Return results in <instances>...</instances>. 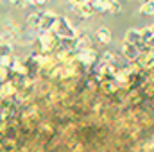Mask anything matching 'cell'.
<instances>
[{
  "mask_svg": "<svg viewBox=\"0 0 154 152\" xmlns=\"http://www.w3.org/2000/svg\"><path fill=\"white\" fill-rule=\"evenodd\" d=\"M52 32H56L59 38H72V39H74V34H75L74 27L70 25V22H68L66 18H57V22H56Z\"/></svg>",
  "mask_w": 154,
  "mask_h": 152,
  "instance_id": "obj_1",
  "label": "cell"
},
{
  "mask_svg": "<svg viewBox=\"0 0 154 152\" xmlns=\"http://www.w3.org/2000/svg\"><path fill=\"white\" fill-rule=\"evenodd\" d=\"M57 14L54 11H45L43 13V18H41V25H39V32H50L54 31V25L57 22Z\"/></svg>",
  "mask_w": 154,
  "mask_h": 152,
  "instance_id": "obj_2",
  "label": "cell"
},
{
  "mask_svg": "<svg viewBox=\"0 0 154 152\" xmlns=\"http://www.w3.org/2000/svg\"><path fill=\"white\" fill-rule=\"evenodd\" d=\"M124 41L131 43V45H142V36H140V29H127L125 31V36H124Z\"/></svg>",
  "mask_w": 154,
  "mask_h": 152,
  "instance_id": "obj_3",
  "label": "cell"
},
{
  "mask_svg": "<svg viewBox=\"0 0 154 152\" xmlns=\"http://www.w3.org/2000/svg\"><path fill=\"white\" fill-rule=\"evenodd\" d=\"M122 52H124V56H125L127 59H138V56H140L138 47H136V45H131V43H127V41L122 43Z\"/></svg>",
  "mask_w": 154,
  "mask_h": 152,
  "instance_id": "obj_4",
  "label": "cell"
},
{
  "mask_svg": "<svg viewBox=\"0 0 154 152\" xmlns=\"http://www.w3.org/2000/svg\"><path fill=\"white\" fill-rule=\"evenodd\" d=\"M41 18H43V11H38V13L29 14V18H27V25H29L31 29H39V25H41Z\"/></svg>",
  "mask_w": 154,
  "mask_h": 152,
  "instance_id": "obj_5",
  "label": "cell"
},
{
  "mask_svg": "<svg viewBox=\"0 0 154 152\" xmlns=\"http://www.w3.org/2000/svg\"><path fill=\"white\" fill-rule=\"evenodd\" d=\"M0 39H2V43H9V45H11V41L16 39V31H14L13 27L4 29V31L0 32Z\"/></svg>",
  "mask_w": 154,
  "mask_h": 152,
  "instance_id": "obj_6",
  "label": "cell"
},
{
  "mask_svg": "<svg viewBox=\"0 0 154 152\" xmlns=\"http://www.w3.org/2000/svg\"><path fill=\"white\" fill-rule=\"evenodd\" d=\"M93 5H91V2H86V4H82V5H79V14L82 16V18H88V16H91L93 14Z\"/></svg>",
  "mask_w": 154,
  "mask_h": 152,
  "instance_id": "obj_7",
  "label": "cell"
},
{
  "mask_svg": "<svg viewBox=\"0 0 154 152\" xmlns=\"http://www.w3.org/2000/svg\"><path fill=\"white\" fill-rule=\"evenodd\" d=\"M97 39H99L100 43H109V41H111V32H109V29H106V27L99 29V31H97Z\"/></svg>",
  "mask_w": 154,
  "mask_h": 152,
  "instance_id": "obj_8",
  "label": "cell"
},
{
  "mask_svg": "<svg viewBox=\"0 0 154 152\" xmlns=\"http://www.w3.org/2000/svg\"><path fill=\"white\" fill-rule=\"evenodd\" d=\"M140 36H142V43H145V45H147V43L154 38L152 29H151V27H143V29H140Z\"/></svg>",
  "mask_w": 154,
  "mask_h": 152,
  "instance_id": "obj_9",
  "label": "cell"
},
{
  "mask_svg": "<svg viewBox=\"0 0 154 152\" xmlns=\"http://www.w3.org/2000/svg\"><path fill=\"white\" fill-rule=\"evenodd\" d=\"M95 57H97V54H95L93 50H88V48H84V50L81 52V59H82L84 63H91Z\"/></svg>",
  "mask_w": 154,
  "mask_h": 152,
  "instance_id": "obj_10",
  "label": "cell"
},
{
  "mask_svg": "<svg viewBox=\"0 0 154 152\" xmlns=\"http://www.w3.org/2000/svg\"><path fill=\"white\" fill-rule=\"evenodd\" d=\"M100 61H102V66H111L115 63V56L111 52H104L102 57H100Z\"/></svg>",
  "mask_w": 154,
  "mask_h": 152,
  "instance_id": "obj_11",
  "label": "cell"
},
{
  "mask_svg": "<svg viewBox=\"0 0 154 152\" xmlns=\"http://www.w3.org/2000/svg\"><path fill=\"white\" fill-rule=\"evenodd\" d=\"M108 2L109 0H91V5L97 11H108Z\"/></svg>",
  "mask_w": 154,
  "mask_h": 152,
  "instance_id": "obj_12",
  "label": "cell"
},
{
  "mask_svg": "<svg viewBox=\"0 0 154 152\" xmlns=\"http://www.w3.org/2000/svg\"><path fill=\"white\" fill-rule=\"evenodd\" d=\"M140 11H142V14H154V0H151V2H145V4H142Z\"/></svg>",
  "mask_w": 154,
  "mask_h": 152,
  "instance_id": "obj_13",
  "label": "cell"
},
{
  "mask_svg": "<svg viewBox=\"0 0 154 152\" xmlns=\"http://www.w3.org/2000/svg\"><path fill=\"white\" fill-rule=\"evenodd\" d=\"M11 45L9 43H0V57H5V56H11Z\"/></svg>",
  "mask_w": 154,
  "mask_h": 152,
  "instance_id": "obj_14",
  "label": "cell"
},
{
  "mask_svg": "<svg viewBox=\"0 0 154 152\" xmlns=\"http://www.w3.org/2000/svg\"><path fill=\"white\" fill-rule=\"evenodd\" d=\"M152 65H154V52L151 50L149 54H145V59H143V66H145V68H151Z\"/></svg>",
  "mask_w": 154,
  "mask_h": 152,
  "instance_id": "obj_15",
  "label": "cell"
},
{
  "mask_svg": "<svg viewBox=\"0 0 154 152\" xmlns=\"http://www.w3.org/2000/svg\"><path fill=\"white\" fill-rule=\"evenodd\" d=\"M108 11H109V13H118V11H120V4H118L116 0H109V2H108Z\"/></svg>",
  "mask_w": 154,
  "mask_h": 152,
  "instance_id": "obj_16",
  "label": "cell"
},
{
  "mask_svg": "<svg viewBox=\"0 0 154 152\" xmlns=\"http://www.w3.org/2000/svg\"><path fill=\"white\" fill-rule=\"evenodd\" d=\"M9 61H11V57H9V56L0 57V66H7V65H9Z\"/></svg>",
  "mask_w": 154,
  "mask_h": 152,
  "instance_id": "obj_17",
  "label": "cell"
},
{
  "mask_svg": "<svg viewBox=\"0 0 154 152\" xmlns=\"http://www.w3.org/2000/svg\"><path fill=\"white\" fill-rule=\"evenodd\" d=\"M5 75H7V68L5 66H0V82L5 79Z\"/></svg>",
  "mask_w": 154,
  "mask_h": 152,
  "instance_id": "obj_18",
  "label": "cell"
},
{
  "mask_svg": "<svg viewBox=\"0 0 154 152\" xmlns=\"http://www.w3.org/2000/svg\"><path fill=\"white\" fill-rule=\"evenodd\" d=\"M70 2H72L74 5H82V4H86L88 0H70Z\"/></svg>",
  "mask_w": 154,
  "mask_h": 152,
  "instance_id": "obj_19",
  "label": "cell"
},
{
  "mask_svg": "<svg viewBox=\"0 0 154 152\" xmlns=\"http://www.w3.org/2000/svg\"><path fill=\"white\" fill-rule=\"evenodd\" d=\"M13 4H16V5H23V4H27L29 0H11Z\"/></svg>",
  "mask_w": 154,
  "mask_h": 152,
  "instance_id": "obj_20",
  "label": "cell"
},
{
  "mask_svg": "<svg viewBox=\"0 0 154 152\" xmlns=\"http://www.w3.org/2000/svg\"><path fill=\"white\" fill-rule=\"evenodd\" d=\"M45 2H48V0H31V4H36V5H41Z\"/></svg>",
  "mask_w": 154,
  "mask_h": 152,
  "instance_id": "obj_21",
  "label": "cell"
},
{
  "mask_svg": "<svg viewBox=\"0 0 154 152\" xmlns=\"http://www.w3.org/2000/svg\"><path fill=\"white\" fill-rule=\"evenodd\" d=\"M147 47H149V48H151V50H152V52H154V38L151 39L149 43H147Z\"/></svg>",
  "mask_w": 154,
  "mask_h": 152,
  "instance_id": "obj_22",
  "label": "cell"
},
{
  "mask_svg": "<svg viewBox=\"0 0 154 152\" xmlns=\"http://www.w3.org/2000/svg\"><path fill=\"white\" fill-rule=\"evenodd\" d=\"M151 29H152V34H154V23H152V25H151Z\"/></svg>",
  "mask_w": 154,
  "mask_h": 152,
  "instance_id": "obj_23",
  "label": "cell"
},
{
  "mask_svg": "<svg viewBox=\"0 0 154 152\" xmlns=\"http://www.w3.org/2000/svg\"><path fill=\"white\" fill-rule=\"evenodd\" d=\"M145 2H151V0H143V4H145Z\"/></svg>",
  "mask_w": 154,
  "mask_h": 152,
  "instance_id": "obj_24",
  "label": "cell"
},
{
  "mask_svg": "<svg viewBox=\"0 0 154 152\" xmlns=\"http://www.w3.org/2000/svg\"><path fill=\"white\" fill-rule=\"evenodd\" d=\"M88 2H91V0H88Z\"/></svg>",
  "mask_w": 154,
  "mask_h": 152,
  "instance_id": "obj_25",
  "label": "cell"
}]
</instances>
